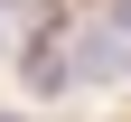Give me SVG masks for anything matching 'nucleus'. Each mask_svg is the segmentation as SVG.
<instances>
[{
  "instance_id": "nucleus-1",
  "label": "nucleus",
  "mask_w": 131,
  "mask_h": 122,
  "mask_svg": "<svg viewBox=\"0 0 131 122\" xmlns=\"http://www.w3.org/2000/svg\"><path fill=\"white\" fill-rule=\"evenodd\" d=\"M75 57V85H122L131 75V38L122 28H84V47H66Z\"/></svg>"
},
{
  "instance_id": "nucleus-2",
  "label": "nucleus",
  "mask_w": 131,
  "mask_h": 122,
  "mask_svg": "<svg viewBox=\"0 0 131 122\" xmlns=\"http://www.w3.org/2000/svg\"><path fill=\"white\" fill-rule=\"evenodd\" d=\"M19 75H28V94H66V85H75V57H66L56 38H38V47H28V66H19Z\"/></svg>"
}]
</instances>
